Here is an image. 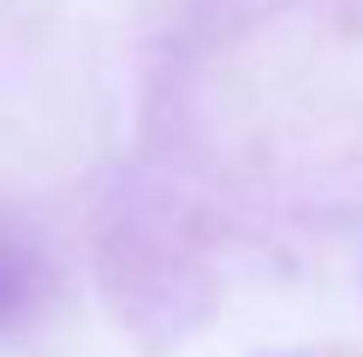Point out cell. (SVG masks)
Returning a JSON list of instances; mask_svg holds the SVG:
<instances>
[{
  "mask_svg": "<svg viewBox=\"0 0 363 357\" xmlns=\"http://www.w3.org/2000/svg\"><path fill=\"white\" fill-rule=\"evenodd\" d=\"M30 298H36V274H30V256L12 244H0V327L18 322L30 310Z\"/></svg>",
  "mask_w": 363,
  "mask_h": 357,
  "instance_id": "cell-1",
  "label": "cell"
}]
</instances>
